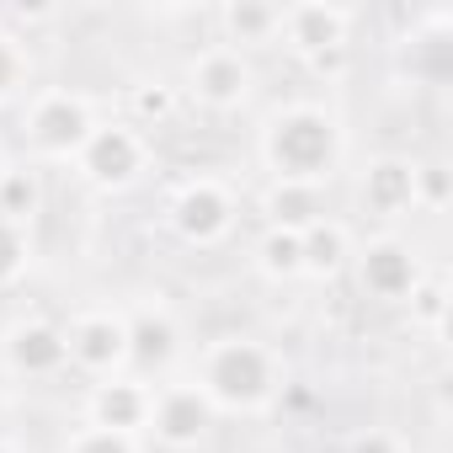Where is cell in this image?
Instances as JSON below:
<instances>
[{"label": "cell", "instance_id": "603a6c76", "mask_svg": "<svg viewBox=\"0 0 453 453\" xmlns=\"http://www.w3.org/2000/svg\"><path fill=\"white\" fill-rule=\"evenodd\" d=\"M171 112H176V86L144 81V86L128 91V123H134V128H155V123H165Z\"/></svg>", "mask_w": 453, "mask_h": 453}, {"label": "cell", "instance_id": "30bf717a", "mask_svg": "<svg viewBox=\"0 0 453 453\" xmlns=\"http://www.w3.org/2000/svg\"><path fill=\"white\" fill-rule=\"evenodd\" d=\"M65 342H70V368L86 373L91 384L128 373V320H123V304H86V310H75L70 326H65Z\"/></svg>", "mask_w": 453, "mask_h": 453}, {"label": "cell", "instance_id": "5b68a950", "mask_svg": "<svg viewBox=\"0 0 453 453\" xmlns=\"http://www.w3.org/2000/svg\"><path fill=\"white\" fill-rule=\"evenodd\" d=\"M150 160H155V150H150L144 128H134L128 118H102L75 155V176L96 192H128L134 181H144Z\"/></svg>", "mask_w": 453, "mask_h": 453}, {"label": "cell", "instance_id": "7a4b0ae2", "mask_svg": "<svg viewBox=\"0 0 453 453\" xmlns=\"http://www.w3.org/2000/svg\"><path fill=\"white\" fill-rule=\"evenodd\" d=\"M192 384L208 395L213 416H262L283 400L288 389V363L273 342L246 336V331H224L197 347Z\"/></svg>", "mask_w": 453, "mask_h": 453}, {"label": "cell", "instance_id": "ffe728a7", "mask_svg": "<svg viewBox=\"0 0 453 453\" xmlns=\"http://www.w3.org/2000/svg\"><path fill=\"white\" fill-rule=\"evenodd\" d=\"M405 304H411V326H416L421 336H432V342H442V336H448V304H453V299H448V283H442V278H432V273H426V278H421V288H416Z\"/></svg>", "mask_w": 453, "mask_h": 453}, {"label": "cell", "instance_id": "9c48e42d", "mask_svg": "<svg viewBox=\"0 0 453 453\" xmlns=\"http://www.w3.org/2000/svg\"><path fill=\"white\" fill-rule=\"evenodd\" d=\"M123 320H128V373H139L144 384L171 379L176 363L187 357V331H181L176 310L155 294V299L123 304Z\"/></svg>", "mask_w": 453, "mask_h": 453}, {"label": "cell", "instance_id": "ba28073f", "mask_svg": "<svg viewBox=\"0 0 453 453\" xmlns=\"http://www.w3.org/2000/svg\"><path fill=\"white\" fill-rule=\"evenodd\" d=\"M352 22H357V12H352V6H336V0H294V6H283L278 43H283L294 59L326 70V65H336V59L347 54Z\"/></svg>", "mask_w": 453, "mask_h": 453}, {"label": "cell", "instance_id": "2e32d148", "mask_svg": "<svg viewBox=\"0 0 453 453\" xmlns=\"http://www.w3.org/2000/svg\"><path fill=\"white\" fill-rule=\"evenodd\" d=\"M278 22H283V6H267V0H224L219 6V43L224 49H278Z\"/></svg>", "mask_w": 453, "mask_h": 453}, {"label": "cell", "instance_id": "83f0119b", "mask_svg": "<svg viewBox=\"0 0 453 453\" xmlns=\"http://www.w3.org/2000/svg\"><path fill=\"white\" fill-rule=\"evenodd\" d=\"M0 171H6V150H0Z\"/></svg>", "mask_w": 453, "mask_h": 453}, {"label": "cell", "instance_id": "ac0fdd59", "mask_svg": "<svg viewBox=\"0 0 453 453\" xmlns=\"http://www.w3.org/2000/svg\"><path fill=\"white\" fill-rule=\"evenodd\" d=\"M38 213H43V171L33 160H6V171H0V219L33 230Z\"/></svg>", "mask_w": 453, "mask_h": 453}, {"label": "cell", "instance_id": "4fadbf2b", "mask_svg": "<svg viewBox=\"0 0 453 453\" xmlns=\"http://www.w3.org/2000/svg\"><path fill=\"white\" fill-rule=\"evenodd\" d=\"M0 357L17 379H59L70 368V342L65 326L54 320H17L6 336H0Z\"/></svg>", "mask_w": 453, "mask_h": 453}, {"label": "cell", "instance_id": "7402d4cb", "mask_svg": "<svg viewBox=\"0 0 453 453\" xmlns=\"http://www.w3.org/2000/svg\"><path fill=\"white\" fill-rule=\"evenodd\" d=\"M453 203V171L442 155L416 160V213H448Z\"/></svg>", "mask_w": 453, "mask_h": 453}, {"label": "cell", "instance_id": "e0dca14e", "mask_svg": "<svg viewBox=\"0 0 453 453\" xmlns=\"http://www.w3.org/2000/svg\"><path fill=\"white\" fill-rule=\"evenodd\" d=\"M262 224H273V230H310L315 219H326V192L320 187H294V181H267L262 197Z\"/></svg>", "mask_w": 453, "mask_h": 453}, {"label": "cell", "instance_id": "5bb4252c", "mask_svg": "<svg viewBox=\"0 0 453 453\" xmlns=\"http://www.w3.org/2000/svg\"><path fill=\"white\" fill-rule=\"evenodd\" d=\"M150 389L139 373H118V379H102L91 384L86 395V421L91 426H107V432H128V437H144L150 426Z\"/></svg>", "mask_w": 453, "mask_h": 453}, {"label": "cell", "instance_id": "8992f818", "mask_svg": "<svg viewBox=\"0 0 453 453\" xmlns=\"http://www.w3.org/2000/svg\"><path fill=\"white\" fill-rule=\"evenodd\" d=\"M181 96L197 102V107L213 112V118L241 112V107L257 96V65H251V54L224 49V43L197 49V54L187 59V70H181Z\"/></svg>", "mask_w": 453, "mask_h": 453}, {"label": "cell", "instance_id": "9a60e30c", "mask_svg": "<svg viewBox=\"0 0 453 453\" xmlns=\"http://www.w3.org/2000/svg\"><path fill=\"white\" fill-rule=\"evenodd\" d=\"M352 230L336 219V213H326V219H315L310 230L299 235V278H315V283H331V278H342L347 273V262H352Z\"/></svg>", "mask_w": 453, "mask_h": 453}, {"label": "cell", "instance_id": "52a82bcc", "mask_svg": "<svg viewBox=\"0 0 453 453\" xmlns=\"http://www.w3.org/2000/svg\"><path fill=\"white\" fill-rule=\"evenodd\" d=\"M347 267H352L363 299H373V304H405V299L421 288V278H426L421 251H416L405 235H395V230H379V235L357 241Z\"/></svg>", "mask_w": 453, "mask_h": 453}, {"label": "cell", "instance_id": "cb8c5ba5", "mask_svg": "<svg viewBox=\"0 0 453 453\" xmlns=\"http://www.w3.org/2000/svg\"><path fill=\"white\" fill-rule=\"evenodd\" d=\"M27 81H33V59H27L22 38L17 33H0V107L17 102L27 91Z\"/></svg>", "mask_w": 453, "mask_h": 453}, {"label": "cell", "instance_id": "44dd1931", "mask_svg": "<svg viewBox=\"0 0 453 453\" xmlns=\"http://www.w3.org/2000/svg\"><path fill=\"white\" fill-rule=\"evenodd\" d=\"M27 273H33V230H22V224H12V219H0V294L17 288Z\"/></svg>", "mask_w": 453, "mask_h": 453}, {"label": "cell", "instance_id": "d6986e66", "mask_svg": "<svg viewBox=\"0 0 453 453\" xmlns=\"http://www.w3.org/2000/svg\"><path fill=\"white\" fill-rule=\"evenodd\" d=\"M251 267L278 288L294 283L299 278V230H273V224H262V235L251 246Z\"/></svg>", "mask_w": 453, "mask_h": 453}, {"label": "cell", "instance_id": "d4e9b609", "mask_svg": "<svg viewBox=\"0 0 453 453\" xmlns=\"http://www.w3.org/2000/svg\"><path fill=\"white\" fill-rule=\"evenodd\" d=\"M59 453H144V442L139 437H128V432H107V426H75L65 442H59Z\"/></svg>", "mask_w": 453, "mask_h": 453}, {"label": "cell", "instance_id": "484cf974", "mask_svg": "<svg viewBox=\"0 0 453 453\" xmlns=\"http://www.w3.org/2000/svg\"><path fill=\"white\" fill-rule=\"evenodd\" d=\"M357 453H395V442L373 432V437H357Z\"/></svg>", "mask_w": 453, "mask_h": 453}, {"label": "cell", "instance_id": "277c9868", "mask_svg": "<svg viewBox=\"0 0 453 453\" xmlns=\"http://www.w3.org/2000/svg\"><path fill=\"white\" fill-rule=\"evenodd\" d=\"M235 219H241V197L224 176H187L165 197V230L192 251L224 246L235 235Z\"/></svg>", "mask_w": 453, "mask_h": 453}, {"label": "cell", "instance_id": "7c38bea8", "mask_svg": "<svg viewBox=\"0 0 453 453\" xmlns=\"http://www.w3.org/2000/svg\"><path fill=\"white\" fill-rule=\"evenodd\" d=\"M352 197L368 219L400 224L405 213H416V160L411 155H368L352 176Z\"/></svg>", "mask_w": 453, "mask_h": 453}, {"label": "cell", "instance_id": "8fae6325", "mask_svg": "<svg viewBox=\"0 0 453 453\" xmlns=\"http://www.w3.org/2000/svg\"><path fill=\"white\" fill-rule=\"evenodd\" d=\"M213 405H208V395L192 384V379H160L155 389H150V426H144V437H155L165 453H197L203 442H208V432H213Z\"/></svg>", "mask_w": 453, "mask_h": 453}, {"label": "cell", "instance_id": "4316f807", "mask_svg": "<svg viewBox=\"0 0 453 453\" xmlns=\"http://www.w3.org/2000/svg\"><path fill=\"white\" fill-rule=\"evenodd\" d=\"M0 453H17V442H6V437H0Z\"/></svg>", "mask_w": 453, "mask_h": 453}, {"label": "cell", "instance_id": "6da1fadb", "mask_svg": "<svg viewBox=\"0 0 453 453\" xmlns=\"http://www.w3.org/2000/svg\"><path fill=\"white\" fill-rule=\"evenodd\" d=\"M347 123L326 102H283L262 118L257 128V160L267 181H294V187H331L347 171Z\"/></svg>", "mask_w": 453, "mask_h": 453}, {"label": "cell", "instance_id": "3957f363", "mask_svg": "<svg viewBox=\"0 0 453 453\" xmlns=\"http://www.w3.org/2000/svg\"><path fill=\"white\" fill-rule=\"evenodd\" d=\"M96 102L86 91L70 86H43L27 96L22 107V139H27V160L33 165H75L81 144L96 128Z\"/></svg>", "mask_w": 453, "mask_h": 453}]
</instances>
